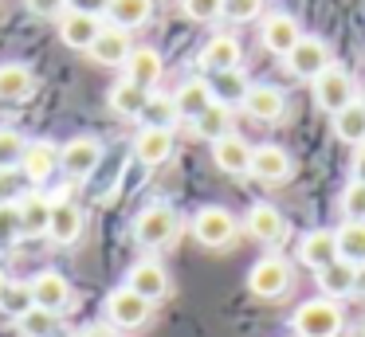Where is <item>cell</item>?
I'll use <instances>...</instances> for the list:
<instances>
[{
    "label": "cell",
    "instance_id": "obj_10",
    "mask_svg": "<svg viewBox=\"0 0 365 337\" xmlns=\"http://www.w3.org/2000/svg\"><path fill=\"white\" fill-rule=\"evenodd\" d=\"M244 232L252 235V239H259L263 247H279L291 227H287V216L275 204H252V212L244 216Z\"/></svg>",
    "mask_w": 365,
    "mask_h": 337
},
{
    "label": "cell",
    "instance_id": "obj_5",
    "mask_svg": "<svg viewBox=\"0 0 365 337\" xmlns=\"http://www.w3.org/2000/svg\"><path fill=\"white\" fill-rule=\"evenodd\" d=\"M330 63H334L330 43H326L322 36H307V31H302V39L283 55V67L291 71L294 78H314V75H322Z\"/></svg>",
    "mask_w": 365,
    "mask_h": 337
},
{
    "label": "cell",
    "instance_id": "obj_42",
    "mask_svg": "<svg viewBox=\"0 0 365 337\" xmlns=\"http://www.w3.org/2000/svg\"><path fill=\"white\" fill-rule=\"evenodd\" d=\"M263 4H267V0H224V16L236 20V24H252L263 16Z\"/></svg>",
    "mask_w": 365,
    "mask_h": 337
},
{
    "label": "cell",
    "instance_id": "obj_32",
    "mask_svg": "<svg viewBox=\"0 0 365 337\" xmlns=\"http://www.w3.org/2000/svg\"><path fill=\"white\" fill-rule=\"evenodd\" d=\"M334 235H338V259L361 266L365 263V224L361 219H346L341 227H334Z\"/></svg>",
    "mask_w": 365,
    "mask_h": 337
},
{
    "label": "cell",
    "instance_id": "obj_20",
    "mask_svg": "<svg viewBox=\"0 0 365 337\" xmlns=\"http://www.w3.org/2000/svg\"><path fill=\"white\" fill-rule=\"evenodd\" d=\"M334 259H338V235L330 232V227H314V232L302 235L299 243V263L310 266V271H322V266H330Z\"/></svg>",
    "mask_w": 365,
    "mask_h": 337
},
{
    "label": "cell",
    "instance_id": "obj_38",
    "mask_svg": "<svg viewBox=\"0 0 365 337\" xmlns=\"http://www.w3.org/2000/svg\"><path fill=\"white\" fill-rule=\"evenodd\" d=\"M0 306H4V310H9L12 318L28 313V310H32V286H28V282H9V290H4Z\"/></svg>",
    "mask_w": 365,
    "mask_h": 337
},
{
    "label": "cell",
    "instance_id": "obj_21",
    "mask_svg": "<svg viewBox=\"0 0 365 337\" xmlns=\"http://www.w3.org/2000/svg\"><path fill=\"white\" fill-rule=\"evenodd\" d=\"M20 169H24V177L32 185H43L59 169V145L56 141H28L24 157H20Z\"/></svg>",
    "mask_w": 365,
    "mask_h": 337
},
{
    "label": "cell",
    "instance_id": "obj_29",
    "mask_svg": "<svg viewBox=\"0 0 365 337\" xmlns=\"http://www.w3.org/2000/svg\"><path fill=\"white\" fill-rule=\"evenodd\" d=\"M192 133H197V138H205V141H220L224 133H232V106L216 98L205 114L192 118Z\"/></svg>",
    "mask_w": 365,
    "mask_h": 337
},
{
    "label": "cell",
    "instance_id": "obj_11",
    "mask_svg": "<svg viewBox=\"0 0 365 337\" xmlns=\"http://www.w3.org/2000/svg\"><path fill=\"white\" fill-rule=\"evenodd\" d=\"M291 172H294V161L283 145H255L252 149L247 177H255L259 185H283V180H291Z\"/></svg>",
    "mask_w": 365,
    "mask_h": 337
},
{
    "label": "cell",
    "instance_id": "obj_41",
    "mask_svg": "<svg viewBox=\"0 0 365 337\" xmlns=\"http://www.w3.org/2000/svg\"><path fill=\"white\" fill-rule=\"evenodd\" d=\"M24 235L20 227V204H0V247H9Z\"/></svg>",
    "mask_w": 365,
    "mask_h": 337
},
{
    "label": "cell",
    "instance_id": "obj_25",
    "mask_svg": "<svg viewBox=\"0 0 365 337\" xmlns=\"http://www.w3.org/2000/svg\"><path fill=\"white\" fill-rule=\"evenodd\" d=\"M173 102H177V110H181V118H189V122H192V118L205 114V110L216 102L212 83H208V78H185V83L177 86Z\"/></svg>",
    "mask_w": 365,
    "mask_h": 337
},
{
    "label": "cell",
    "instance_id": "obj_34",
    "mask_svg": "<svg viewBox=\"0 0 365 337\" xmlns=\"http://www.w3.org/2000/svg\"><path fill=\"white\" fill-rule=\"evenodd\" d=\"M208 83H212V94H216V98L228 102V106H232V102H244L247 86H252L244 75H240V71H220V75H212Z\"/></svg>",
    "mask_w": 365,
    "mask_h": 337
},
{
    "label": "cell",
    "instance_id": "obj_2",
    "mask_svg": "<svg viewBox=\"0 0 365 337\" xmlns=\"http://www.w3.org/2000/svg\"><path fill=\"white\" fill-rule=\"evenodd\" d=\"M291 326H294V337H338L346 318H341V306L334 298H310L294 310Z\"/></svg>",
    "mask_w": 365,
    "mask_h": 337
},
{
    "label": "cell",
    "instance_id": "obj_16",
    "mask_svg": "<svg viewBox=\"0 0 365 337\" xmlns=\"http://www.w3.org/2000/svg\"><path fill=\"white\" fill-rule=\"evenodd\" d=\"M103 16H91V12H63L59 16V39L75 51H91V43L98 39L103 31Z\"/></svg>",
    "mask_w": 365,
    "mask_h": 337
},
{
    "label": "cell",
    "instance_id": "obj_46",
    "mask_svg": "<svg viewBox=\"0 0 365 337\" xmlns=\"http://www.w3.org/2000/svg\"><path fill=\"white\" fill-rule=\"evenodd\" d=\"M75 337H118V329H114L110 321H106V326H83Z\"/></svg>",
    "mask_w": 365,
    "mask_h": 337
},
{
    "label": "cell",
    "instance_id": "obj_8",
    "mask_svg": "<svg viewBox=\"0 0 365 337\" xmlns=\"http://www.w3.org/2000/svg\"><path fill=\"white\" fill-rule=\"evenodd\" d=\"M240 106H244V114L252 118V122H259V125H275V122H283V118H287V94L279 90V86L252 83Z\"/></svg>",
    "mask_w": 365,
    "mask_h": 337
},
{
    "label": "cell",
    "instance_id": "obj_30",
    "mask_svg": "<svg viewBox=\"0 0 365 337\" xmlns=\"http://www.w3.org/2000/svg\"><path fill=\"white\" fill-rule=\"evenodd\" d=\"M150 94H153V90H145V86H138V83H130V78H122V83L110 86V110H114V114H122V118H142V110H145V102H150Z\"/></svg>",
    "mask_w": 365,
    "mask_h": 337
},
{
    "label": "cell",
    "instance_id": "obj_47",
    "mask_svg": "<svg viewBox=\"0 0 365 337\" xmlns=\"http://www.w3.org/2000/svg\"><path fill=\"white\" fill-rule=\"evenodd\" d=\"M354 298H365V263L357 266V274H354Z\"/></svg>",
    "mask_w": 365,
    "mask_h": 337
},
{
    "label": "cell",
    "instance_id": "obj_12",
    "mask_svg": "<svg viewBox=\"0 0 365 337\" xmlns=\"http://www.w3.org/2000/svg\"><path fill=\"white\" fill-rule=\"evenodd\" d=\"M299 39H302V28H299V20H294L291 12H267V16H263L259 43L267 47L271 55H279V59H283V55L291 51Z\"/></svg>",
    "mask_w": 365,
    "mask_h": 337
},
{
    "label": "cell",
    "instance_id": "obj_44",
    "mask_svg": "<svg viewBox=\"0 0 365 337\" xmlns=\"http://www.w3.org/2000/svg\"><path fill=\"white\" fill-rule=\"evenodd\" d=\"M110 0H67V12H91V16H106Z\"/></svg>",
    "mask_w": 365,
    "mask_h": 337
},
{
    "label": "cell",
    "instance_id": "obj_9",
    "mask_svg": "<svg viewBox=\"0 0 365 337\" xmlns=\"http://www.w3.org/2000/svg\"><path fill=\"white\" fill-rule=\"evenodd\" d=\"M83 208L79 204H71V196L59 192L56 200H51V219H48V239L59 243V247H71L75 239L83 235Z\"/></svg>",
    "mask_w": 365,
    "mask_h": 337
},
{
    "label": "cell",
    "instance_id": "obj_13",
    "mask_svg": "<svg viewBox=\"0 0 365 337\" xmlns=\"http://www.w3.org/2000/svg\"><path fill=\"white\" fill-rule=\"evenodd\" d=\"M98 161H103V145H98L95 138H71L63 149H59V169H63L67 177H75V180L91 177Z\"/></svg>",
    "mask_w": 365,
    "mask_h": 337
},
{
    "label": "cell",
    "instance_id": "obj_6",
    "mask_svg": "<svg viewBox=\"0 0 365 337\" xmlns=\"http://www.w3.org/2000/svg\"><path fill=\"white\" fill-rule=\"evenodd\" d=\"M150 313H153V302L130 286H118L106 294V321L114 329H142L150 321Z\"/></svg>",
    "mask_w": 365,
    "mask_h": 337
},
{
    "label": "cell",
    "instance_id": "obj_28",
    "mask_svg": "<svg viewBox=\"0 0 365 337\" xmlns=\"http://www.w3.org/2000/svg\"><path fill=\"white\" fill-rule=\"evenodd\" d=\"M150 16H153V0H110V8H106V20L122 31L145 28Z\"/></svg>",
    "mask_w": 365,
    "mask_h": 337
},
{
    "label": "cell",
    "instance_id": "obj_7",
    "mask_svg": "<svg viewBox=\"0 0 365 337\" xmlns=\"http://www.w3.org/2000/svg\"><path fill=\"white\" fill-rule=\"evenodd\" d=\"M247 290L255 298H283L291 290V263L283 255H263L247 271Z\"/></svg>",
    "mask_w": 365,
    "mask_h": 337
},
{
    "label": "cell",
    "instance_id": "obj_40",
    "mask_svg": "<svg viewBox=\"0 0 365 337\" xmlns=\"http://www.w3.org/2000/svg\"><path fill=\"white\" fill-rule=\"evenodd\" d=\"M181 8L197 24H216L224 16V0H181Z\"/></svg>",
    "mask_w": 365,
    "mask_h": 337
},
{
    "label": "cell",
    "instance_id": "obj_1",
    "mask_svg": "<svg viewBox=\"0 0 365 337\" xmlns=\"http://www.w3.org/2000/svg\"><path fill=\"white\" fill-rule=\"evenodd\" d=\"M177 235H181V216H177V208H169V204H150V208L138 212V219H134L138 247L161 251V247H169V243H177Z\"/></svg>",
    "mask_w": 365,
    "mask_h": 337
},
{
    "label": "cell",
    "instance_id": "obj_4",
    "mask_svg": "<svg viewBox=\"0 0 365 337\" xmlns=\"http://www.w3.org/2000/svg\"><path fill=\"white\" fill-rule=\"evenodd\" d=\"M236 232H240L236 216H232L228 208H220V204H208V208H200L197 216H192V235H197L200 247L220 251L236 239Z\"/></svg>",
    "mask_w": 365,
    "mask_h": 337
},
{
    "label": "cell",
    "instance_id": "obj_22",
    "mask_svg": "<svg viewBox=\"0 0 365 337\" xmlns=\"http://www.w3.org/2000/svg\"><path fill=\"white\" fill-rule=\"evenodd\" d=\"M134 157L142 165H165L173 157V130H158V125H142V133L134 138Z\"/></svg>",
    "mask_w": 365,
    "mask_h": 337
},
{
    "label": "cell",
    "instance_id": "obj_19",
    "mask_svg": "<svg viewBox=\"0 0 365 337\" xmlns=\"http://www.w3.org/2000/svg\"><path fill=\"white\" fill-rule=\"evenodd\" d=\"M130 51H134V43H130V31L114 28V24H106V28L98 31V39L91 43V59L103 63V67H126Z\"/></svg>",
    "mask_w": 365,
    "mask_h": 337
},
{
    "label": "cell",
    "instance_id": "obj_24",
    "mask_svg": "<svg viewBox=\"0 0 365 337\" xmlns=\"http://www.w3.org/2000/svg\"><path fill=\"white\" fill-rule=\"evenodd\" d=\"M354 274H357V266L354 263H346V259H334L330 266H322V271H314V279H318V290H322V298H354Z\"/></svg>",
    "mask_w": 365,
    "mask_h": 337
},
{
    "label": "cell",
    "instance_id": "obj_17",
    "mask_svg": "<svg viewBox=\"0 0 365 337\" xmlns=\"http://www.w3.org/2000/svg\"><path fill=\"white\" fill-rule=\"evenodd\" d=\"M126 286L138 290L142 298H150V302H161V298L169 294V274H165V266H161L158 259H142V263L130 266Z\"/></svg>",
    "mask_w": 365,
    "mask_h": 337
},
{
    "label": "cell",
    "instance_id": "obj_45",
    "mask_svg": "<svg viewBox=\"0 0 365 337\" xmlns=\"http://www.w3.org/2000/svg\"><path fill=\"white\" fill-rule=\"evenodd\" d=\"M349 172H354V180H365V141H361V145H354V161H349Z\"/></svg>",
    "mask_w": 365,
    "mask_h": 337
},
{
    "label": "cell",
    "instance_id": "obj_39",
    "mask_svg": "<svg viewBox=\"0 0 365 337\" xmlns=\"http://www.w3.org/2000/svg\"><path fill=\"white\" fill-rule=\"evenodd\" d=\"M24 145L28 141L16 130H0V169H16L20 157H24Z\"/></svg>",
    "mask_w": 365,
    "mask_h": 337
},
{
    "label": "cell",
    "instance_id": "obj_48",
    "mask_svg": "<svg viewBox=\"0 0 365 337\" xmlns=\"http://www.w3.org/2000/svg\"><path fill=\"white\" fill-rule=\"evenodd\" d=\"M4 290H9V274L0 271V298H4Z\"/></svg>",
    "mask_w": 365,
    "mask_h": 337
},
{
    "label": "cell",
    "instance_id": "obj_35",
    "mask_svg": "<svg viewBox=\"0 0 365 337\" xmlns=\"http://www.w3.org/2000/svg\"><path fill=\"white\" fill-rule=\"evenodd\" d=\"M56 318H59V313L32 306L28 313H20V318H16V326H20V333H24V337H51V333H56Z\"/></svg>",
    "mask_w": 365,
    "mask_h": 337
},
{
    "label": "cell",
    "instance_id": "obj_27",
    "mask_svg": "<svg viewBox=\"0 0 365 337\" xmlns=\"http://www.w3.org/2000/svg\"><path fill=\"white\" fill-rule=\"evenodd\" d=\"M334 118V133H338L346 145H361L365 141V98L357 94L349 106H341L338 114H330Z\"/></svg>",
    "mask_w": 365,
    "mask_h": 337
},
{
    "label": "cell",
    "instance_id": "obj_14",
    "mask_svg": "<svg viewBox=\"0 0 365 337\" xmlns=\"http://www.w3.org/2000/svg\"><path fill=\"white\" fill-rule=\"evenodd\" d=\"M28 286H32V306H40V310L59 313V310L71 306V282H67L59 271H40Z\"/></svg>",
    "mask_w": 365,
    "mask_h": 337
},
{
    "label": "cell",
    "instance_id": "obj_31",
    "mask_svg": "<svg viewBox=\"0 0 365 337\" xmlns=\"http://www.w3.org/2000/svg\"><path fill=\"white\" fill-rule=\"evenodd\" d=\"M48 219H51V200L43 192H28L20 200V227L24 235H48Z\"/></svg>",
    "mask_w": 365,
    "mask_h": 337
},
{
    "label": "cell",
    "instance_id": "obj_43",
    "mask_svg": "<svg viewBox=\"0 0 365 337\" xmlns=\"http://www.w3.org/2000/svg\"><path fill=\"white\" fill-rule=\"evenodd\" d=\"M24 8L32 16H43V20H48V16H63L67 0H24Z\"/></svg>",
    "mask_w": 365,
    "mask_h": 337
},
{
    "label": "cell",
    "instance_id": "obj_36",
    "mask_svg": "<svg viewBox=\"0 0 365 337\" xmlns=\"http://www.w3.org/2000/svg\"><path fill=\"white\" fill-rule=\"evenodd\" d=\"M32 192V180L24 177V169H0V204H20Z\"/></svg>",
    "mask_w": 365,
    "mask_h": 337
},
{
    "label": "cell",
    "instance_id": "obj_37",
    "mask_svg": "<svg viewBox=\"0 0 365 337\" xmlns=\"http://www.w3.org/2000/svg\"><path fill=\"white\" fill-rule=\"evenodd\" d=\"M338 208H341V216H346V219H361V224H365V180L349 177V185L341 188Z\"/></svg>",
    "mask_w": 365,
    "mask_h": 337
},
{
    "label": "cell",
    "instance_id": "obj_15",
    "mask_svg": "<svg viewBox=\"0 0 365 337\" xmlns=\"http://www.w3.org/2000/svg\"><path fill=\"white\" fill-rule=\"evenodd\" d=\"M212 161H216V169L228 172V177H247V169H252V145L232 130V133H224L220 141H212Z\"/></svg>",
    "mask_w": 365,
    "mask_h": 337
},
{
    "label": "cell",
    "instance_id": "obj_18",
    "mask_svg": "<svg viewBox=\"0 0 365 337\" xmlns=\"http://www.w3.org/2000/svg\"><path fill=\"white\" fill-rule=\"evenodd\" d=\"M240 63H244V47H240V39L228 36V31L212 36L205 43V51H200V67L212 71V75H220V71H240Z\"/></svg>",
    "mask_w": 365,
    "mask_h": 337
},
{
    "label": "cell",
    "instance_id": "obj_26",
    "mask_svg": "<svg viewBox=\"0 0 365 337\" xmlns=\"http://www.w3.org/2000/svg\"><path fill=\"white\" fill-rule=\"evenodd\" d=\"M36 90V75L24 63H0V102H20Z\"/></svg>",
    "mask_w": 365,
    "mask_h": 337
},
{
    "label": "cell",
    "instance_id": "obj_33",
    "mask_svg": "<svg viewBox=\"0 0 365 337\" xmlns=\"http://www.w3.org/2000/svg\"><path fill=\"white\" fill-rule=\"evenodd\" d=\"M138 122H142V125H158V130H173V125L181 122V110H177L173 94H161V90H153Z\"/></svg>",
    "mask_w": 365,
    "mask_h": 337
},
{
    "label": "cell",
    "instance_id": "obj_3",
    "mask_svg": "<svg viewBox=\"0 0 365 337\" xmlns=\"http://www.w3.org/2000/svg\"><path fill=\"white\" fill-rule=\"evenodd\" d=\"M310 94H314V102L326 110V114H338L341 106H349V102L357 98V83L341 63H330L322 75L310 78Z\"/></svg>",
    "mask_w": 365,
    "mask_h": 337
},
{
    "label": "cell",
    "instance_id": "obj_23",
    "mask_svg": "<svg viewBox=\"0 0 365 337\" xmlns=\"http://www.w3.org/2000/svg\"><path fill=\"white\" fill-rule=\"evenodd\" d=\"M161 71H165V63H161V55L153 51V47H134L126 59V78L138 86H145V90H158L161 83Z\"/></svg>",
    "mask_w": 365,
    "mask_h": 337
}]
</instances>
